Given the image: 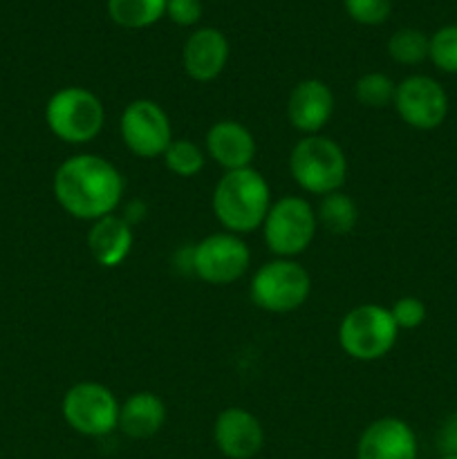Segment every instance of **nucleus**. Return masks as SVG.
I'll use <instances>...</instances> for the list:
<instances>
[{"mask_svg": "<svg viewBox=\"0 0 457 459\" xmlns=\"http://www.w3.org/2000/svg\"><path fill=\"white\" fill-rule=\"evenodd\" d=\"M54 197L58 206L83 222H97L116 213L124 200V175L106 157L83 152L67 157L54 173Z\"/></svg>", "mask_w": 457, "mask_h": 459, "instance_id": "1", "label": "nucleus"}, {"mask_svg": "<svg viewBox=\"0 0 457 459\" xmlns=\"http://www.w3.org/2000/svg\"><path fill=\"white\" fill-rule=\"evenodd\" d=\"M211 209L224 231L246 236L263 229L264 218L272 209V188L254 166L227 170L215 184Z\"/></svg>", "mask_w": 457, "mask_h": 459, "instance_id": "2", "label": "nucleus"}, {"mask_svg": "<svg viewBox=\"0 0 457 459\" xmlns=\"http://www.w3.org/2000/svg\"><path fill=\"white\" fill-rule=\"evenodd\" d=\"M45 124L56 139L81 146L101 134L106 126V108L92 90L70 85L49 97L45 106Z\"/></svg>", "mask_w": 457, "mask_h": 459, "instance_id": "3", "label": "nucleus"}, {"mask_svg": "<svg viewBox=\"0 0 457 459\" xmlns=\"http://www.w3.org/2000/svg\"><path fill=\"white\" fill-rule=\"evenodd\" d=\"M289 173L305 193L330 195L343 188L348 178V157L334 139L309 134L291 148Z\"/></svg>", "mask_w": 457, "mask_h": 459, "instance_id": "4", "label": "nucleus"}, {"mask_svg": "<svg viewBox=\"0 0 457 459\" xmlns=\"http://www.w3.org/2000/svg\"><path fill=\"white\" fill-rule=\"evenodd\" d=\"M399 327L390 307L363 303L349 309L339 325V345L354 361H379L392 352Z\"/></svg>", "mask_w": 457, "mask_h": 459, "instance_id": "5", "label": "nucleus"}, {"mask_svg": "<svg viewBox=\"0 0 457 459\" xmlns=\"http://www.w3.org/2000/svg\"><path fill=\"white\" fill-rule=\"evenodd\" d=\"M312 291V276L291 258L264 263L251 276L249 294L258 309L269 314H289L305 305Z\"/></svg>", "mask_w": 457, "mask_h": 459, "instance_id": "6", "label": "nucleus"}, {"mask_svg": "<svg viewBox=\"0 0 457 459\" xmlns=\"http://www.w3.org/2000/svg\"><path fill=\"white\" fill-rule=\"evenodd\" d=\"M318 231L316 209L305 197L285 195L272 202L263 222V238L276 258H291L307 251Z\"/></svg>", "mask_w": 457, "mask_h": 459, "instance_id": "7", "label": "nucleus"}, {"mask_svg": "<svg viewBox=\"0 0 457 459\" xmlns=\"http://www.w3.org/2000/svg\"><path fill=\"white\" fill-rule=\"evenodd\" d=\"M119 408L115 393L97 381L74 384L61 402L65 424L83 437H106L119 426Z\"/></svg>", "mask_w": 457, "mask_h": 459, "instance_id": "8", "label": "nucleus"}, {"mask_svg": "<svg viewBox=\"0 0 457 459\" xmlns=\"http://www.w3.org/2000/svg\"><path fill=\"white\" fill-rule=\"evenodd\" d=\"M251 264V251L242 236L220 231L202 238L191 251L193 273L206 285H231Z\"/></svg>", "mask_w": 457, "mask_h": 459, "instance_id": "9", "label": "nucleus"}, {"mask_svg": "<svg viewBox=\"0 0 457 459\" xmlns=\"http://www.w3.org/2000/svg\"><path fill=\"white\" fill-rule=\"evenodd\" d=\"M119 133L125 148L142 160L161 157L175 139L168 115L152 99H134L124 108Z\"/></svg>", "mask_w": 457, "mask_h": 459, "instance_id": "10", "label": "nucleus"}, {"mask_svg": "<svg viewBox=\"0 0 457 459\" xmlns=\"http://www.w3.org/2000/svg\"><path fill=\"white\" fill-rule=\"evenodd\" d=\"M392 106L403 124L410 128L435 130L448 117V94L433 76L412 74L397 83Z\"/></svg>", "mask_w": 457, "mask_h": 459, "instance_id": "11", "label": "nucleus"}, {"mask_svg": "<svg viewBox=\"0 0 457 459\" xmlns=\"http://www.w3.org/2000/svg\"><path fill=\"white\" fill-rule=\"evenodd\" d=\"M213 442L227 459H254L264 446V429L246 408H224L215 417Z\"/></svg>", "mask_w": 457, "mask_h": 459, "instance_id": "12", "label": "nucleus"}, {"mask_svg": "<svg viewBox=\"0 0 457 459\" xmlns=\"http://www.w3.org/2000/svg\"><path fill=\"white\" fill-rule=\"evenodd\" d=\"M334 92L321 79H305L294 85L287 99V119L291 128L309 134H321L334 115Z\"/></svg>", "mask_w": 457, "mask_h": 459, "instance_id": "13", "label": "nucleus"}, {"mask_svg": "<svg viewBox=\"0 0 457 459\" xmlns=\"http://www.w3.org/2000/svg\"><path fill=\"white\" fill-rule=\"evenodd\" d=\"M228 39L218 27H200L186 39L182 49V65L188 79L211 83L224 72L228 63Z\"/></svg>", "mask_w": 457, "mask_h": 459, "instance_id": "14", "label": "nucleus"}, {"mask_svg": "<svg viewBox=\"0 0 457 459\" xmlns=\"http://www.w3.org/2000/svg\"><path fill=\"white\" fill-rule=\"evenodd\" d=\"M417 435L399 417H381L361 433L357 459H417Z\"/></svg>", "mask_w": 457, "mask_h": 459, "instance_id": "15", "label": "nucleus"}, {"mask_svg": "<svg viewBox=\"0 0 457 459\" xmlns=\"http://www.w3.org/2000/svg\"><path fill=\"white\" fill-rule=\"evenodd\" d=\"M206 155L227 170L249 169L255 160V139L245 124L236 119L215 121L204 137Z\"/></svg>", "mask_w": 457, "mask_h": 459, "instance_id": "16", "label": "nucleus"}, {"mask_svg": "<svg viewBox=\"0 0 457 459\" xmlns=\"http://www.w3.org/2000/svg\"><path fill=\"white\" fill-rule=\"evenodd\" d=\"M85 245L97 264L106 269L119 267L133 251V224L124 215H106V218L92 222L88 236H85Z\"/></svg>", "mask_w": 457, "mask_h": 459, "instance_id": "17", "label": "nucleus"}, {"mask_svg": "<svg viewBox=\"0 0 457 459\" xmlns=\"http://www.w3.org/2000/svg\"><path fill=\"white\" fill-rule=\"evenodd\" d=\"M166 406L157 394L142 390L121 403L116 430L130 439H151L164 429Z\"/></svg>", "mask_w": 457, "mask_h": 459, "instance_id": "18", "label": "nucleus"}, {"mask_svg": "<svg viewBox=\"0 0 457 459\" xmlns=\"http://www.w3.org/2000/svg\"><path fill=\"white\" fill-rule=\"evenodd\" d=\"M108 16L124 30H146L166 16V0H108Z\"/></svg>", "mask_w": 457, "mask_h": 459, "instance_id": "19", "label": "nucleus"}, {"mask_svg": "<svg viewBox=\"0 0 457 459\" xmlns=\"http://www.w3.org/2000/svg\"><path fill=\"white\" fill-rule=\"evenodd\" d=\"M316 220L332 236H348L358 222V206L348 193L334 191L321 197L316 209Z\"/></svg>", "mask_w": 457, "mask_h": 459, "instance_id": "20", "label": "nucleus"}, {"mask_svg": "<svg viewBox=\"0 0 457 459\" xmlns=\"http://www.w3.org/2000/svg\"><path fill=\"white\" fill-rule=\"evenodd\" d=\"M430 36L415 27H401L388 40V56L399 65H419L428 58Z\"/></svg>", "mask_w": 457, "mask_h": 459, "instance_id": "21", "label": "nucleus"}, {"mask_svg": "<svg viewBox=\"0 0 457 459\" xmlns=\"http://www.w3.org/2000/svg\"><path fill=\"white\" fill-rule=\"evenodd\" d=\"M397 83L384 72H366L354 83V99L367 110H384L392 106Z\"/></svg>", "mask_w": 457, "mask_h": 459, "instance_id": "22", "label": "nucleus"}, {"mask_svg": "<svg viewBox=\"0 0 457 459\" xmlns=\"http://www.w3.org/2000/svg\"><path fill=\"white\" fill-rule=\"evenodd\" d=\"M166 169L177 178H195L204 170L206 164V151H202L197 143L191 139H173L170 146L166 148L164 155Z\"/></svg>", "mask_w": 457, "mask_h": 459, "instance_id": "23", "label": "nucleus"}, {"mask_svg": "<svg viewBox=\"0 0 457 459\" xmlns=\"http://www.w3.org/2000/svg\"><path fill=\"white\" fill-rule=\"evenodd\" d=\"M428 58L437 70L457 74V25H444L430 36Z\"/></svg>", "mask_w": 457, "mask_h": 459, "instance_id": "24", "label": "nucleus"}, {"mask_svg": "<svg viewBox=\"0 0 457 459\" xmlns=\"http://www.w3.org/2000/svg\"><path fill=\"white\" fill-rule=\"evenodd\" d=\"M345 13L358 25H384L392 13V0H343Z\"/></svg>", "mask_w": 457, "mask_h": 459, "instance_id": "25", "label": "nucleus"}, {"mask_svg": "<svg viewBox=\"0 0 457 459\" xmlns=\"http://www.w3.org/2000/svg\"><path fill=\"white\" fill-rule=\"evenodd\" d=\"M390 314H392L399 332L417 330V327L424 325L426 321V305L424 300L417 299V296H401L399 300H394V305L390 307Z\"/></svg>", "mask_w": 457, "mask_h": 459, "instance_id": "26", "label": "nucleus"}, {"mask_svg": "<svg viewBox=\"0 0 457 459\" xmlns=\"http://www.w3.org/2000/svg\"><path fill=\"white\" fill-rule=\"evenodd\" d=\"M202 0H166V16L179 27H193L202 21Z\"/></svg>", "mask_w": 457, "mask_h": 459, "instance_id": "27", "label": "nucleus"}, {"mask_svg": "<svg viewBox=\"0 0 457 459\" xmlns=\"http://www.w3.org/2000/svg\"><path fill=\"white\" fill-rule=\"evenodd\" d=\"M437 451L442 455H457V411L451 412L439 426Z\"/></svg>", "mask_w": 457, "mask_h": 459, "instance_id": "28", "label": "nucleus"}, {"mask_svg": "<svg viewBox=\"0 0 457 459\" xmlns=\"http://www.w3.org/2000/svg\"><path fill=\"white\" fill-rule=\"evenodd\" d=\"M439 459H457V455H442Z\"/></svg>", "mask_w": 457, "mask_h": 459, "instance_id": "29", "label": "nucleus"}]
</instances>
